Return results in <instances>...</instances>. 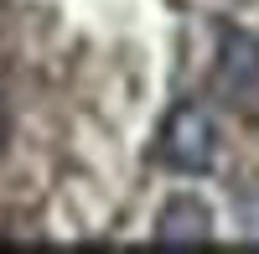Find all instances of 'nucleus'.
Returning <instances> with one entry per match:
<instances>
[{
    "label": "nucleus",
    "mask_w": 259,
    "mask_h": 254,
    "mask_svg": "<svg viewBox=\"0 0 259 254\" xmlns=\"http://www.w3.org/2000/svg\"><path fill=\"white\" fill-rule=\"evenodd\" d=\"M6 135H11V119H6V104H0V145H6Z\"/></svg>",
    "instance_id": "20e7f679"
},
{
    "label": "nucleus",
    "mask_w": 259,
    "mask_h": 254,
    "mask_svg": "<svg viewBox=\"0 0 259 254\" xmlns=\"http://www.w3.org/2000/svg\"><path fill=\"white\" fill-rule=\"evenodd\" d=\"M156 239H161V244H207V239H212V213H207L197 197H171V202L161 207Z\"/></svg>",
    "instance_id": "7ed1b4c3"
},
{
    "label": "nucleus",
    "mask_w": 259,
    "mask_h": 254,
    "mask_svg": "<svg viewBox=\"0 0 259 254\" xmlns=\"http://www.w3.org/2000/svg\"><path fill=\"white\" fill-rule=\"evenodd\" d=\"M218 151V130H212V114L202 104H177L161 124V161L182 177H202L212 166Z\"/></svg>",
    "instance_id": "f257e3e1"
},
{
    "label": "nucleus",
    "mask_w": 259,
    "mask_h": 254,
    "mask_svg": "<svg viewBox=\"0 0 259 254\" xmlns=\"http://www.w3.org/2000/svg\"><path fill=\"white\" fill-rule=\"evenodd\" d=\"M218 89L228 99H249L259 89V36L223 31V47H218Z\"/></svg>",
    "instance_id": "f03ea898"
}]
</instances>
